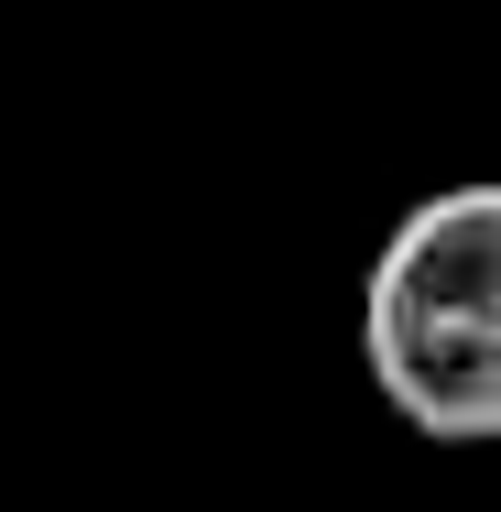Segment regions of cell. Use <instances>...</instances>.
<instances>
[{
  "mask_svg": "<svg viewBox=\"0 0 501 512\" xmlns=\"http://www.w3.org/2000/svg\"><path fill=\"white\" fill-rule=\"evenodd\" d=\"M360 371L425 447H501V175L436 186L382 229Z\"/></svg>",
  "mask_w": 501,
  "mask_h": 512,
  "instance_id": "obj_1",
  "label": "cell"
}]
</instances>
